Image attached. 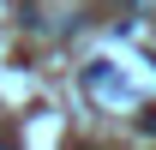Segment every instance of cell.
Instances as JSON below:
<instances>
[{
  "instance_id": "6da1fadb",
  "label": "cell",
  "mask_w": 156,
  "mask_h": 150,
  "mask_svg": "<svg viewBox=\"0 0 156 150\" xmlns=\"http://www.w3.org/2000/svg\"><path fill=\"white\" fill-rule=\"evenodd\" d=\"M84 84H90L96 102H132V84L108 72V60H90V66H84Z\"/></svg>"
},
{
  "instance_id": "7a4b0ae2",
  "label": "cell",
  "mask_w": 156,
  "mask_h": 150,
  "mask_svg": "<svg viewBox=\"0 0 156 150\" xmlns=\"http://www.w3.org/2000/svg\"><path fill=\"white\" fill-rule=\"evenodd\" d=\"M0 150H12V144H0Z\"/></svg>"
}]
</instances>
